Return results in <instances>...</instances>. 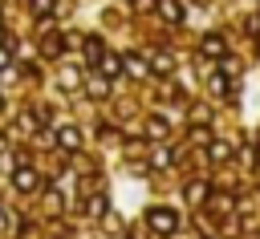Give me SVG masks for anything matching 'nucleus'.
Wrapping results in <instances>:
<instances>
[{
    "label": "nucleus",
    "instance_id": "4",
    "mask_svg": "<svg viewBox=\"0 0 260 239\" xmlns=\"http://www.w3.org/2000/svg\"><path fill=\"white\" fill-rule=\"evenodd\" d=\"M158 8H162V16H167V20H183V8H179V0H162Z\"/></svg>",
    "mask_w": 260,
    "mask_h": 239
},
{
    "label": "nucleus",
    "instance_id": "5",
    "mask_svg": "<svg viewBox=\"0 0 260 239\" xmlns=\"http://www.w3.org/2000/svg\"><path fill=\"white\" fill-rule=\"evenodd\" d=\"M187 198H191V203H203V198H207V186H203V182H191V186H187Z\"/></svg>",
    "mask_w": 260,
    "mask_h": 239
},
{
    "label": "nucleus",
    "instance_id": "7",
    "mask_svg": "<svg viewBox=\"0 0 260 239\" xmlns=\"http://www.w3.org/2000/svg\"><path fill=\"white\" fill-rule=\"evenodd\" d=\"M102 69H106V73H118L122 65H118V57H106V61H102Z\"/></svg>",
    "mask_w": 260,
    "mask_h": 239
},
{
    "label": "nucleus",
    "instance_id": "3",
    "mask_svg": "<svg viewBox=\"0 0 260 239\" xmlns=\"http://www.w3.org/2000/svg\"><path fill=\"white\" fill-rule=\"evenodd\" d=\"M12 182H16V186H20V190H32V186H37V174H32V170H24V166H20V170H16V174H12Z\"/></svg>",
    "mask_w": 260,
    "mask_h": 239
},
{
    "label": "nucleus",
    "instance_id": "6",
    "mask_svg": "<svg viewBox=\"0 0 260 239\" xmlns=\"http://www.w3.org/2000/svg\"><path fill=\"white\" fill-rule=\"evenodd\" d=\"M203 49H207V53H219L223 45H219V36H207V41H203Z\"/></svg>",
    "mask_w": 260,
    "mask_h": 239
},
{
    "label": "nucleus",
    "instance_id": "2",
    "mask_svg": "<svg viewBox=\"0 0 260 239\" xmlns=\"http://www.w3.org/2000/svg\"><path fill=\"white\" fill-rule=\"evenodd\" d=\"M57 138H61V146H65V150H77V146H81V134H77L73 126H65V130H61Z\"/></svg>",
    "mask_w": 260,
    "mask_h": 239
},
{
    "label": "nucleus",
    "instance_id": "1",
    "mask_svg": "<svg viewBox=\"0 0 260 239\" xmlns=\"http://www.w3.org/2000/svg\"><path fill=\"white\" fill-rule=\"evenodd\" d=\"M146 223H150L154 231H162V235H171V231L179 227V219H175V211H171V207H154V211L146 215Z\"/></svg>",
    "mask_w": 260,
    "mask_h": 239
},
{
    "label": "nucleus",
    "instance_id": "8",
    "mask_svg": "<svg viewBox=\"0 0 260 239\" xmlns=\"http://www.w3.org/2000/svg\"><path fill=\"white\" fill-rule=\"evenodd\" d=\"M167 134V122H150V138H162Z\"/></svg>",
    "mask_w": 260,
    "mask_h": 239
}]
</instances>
